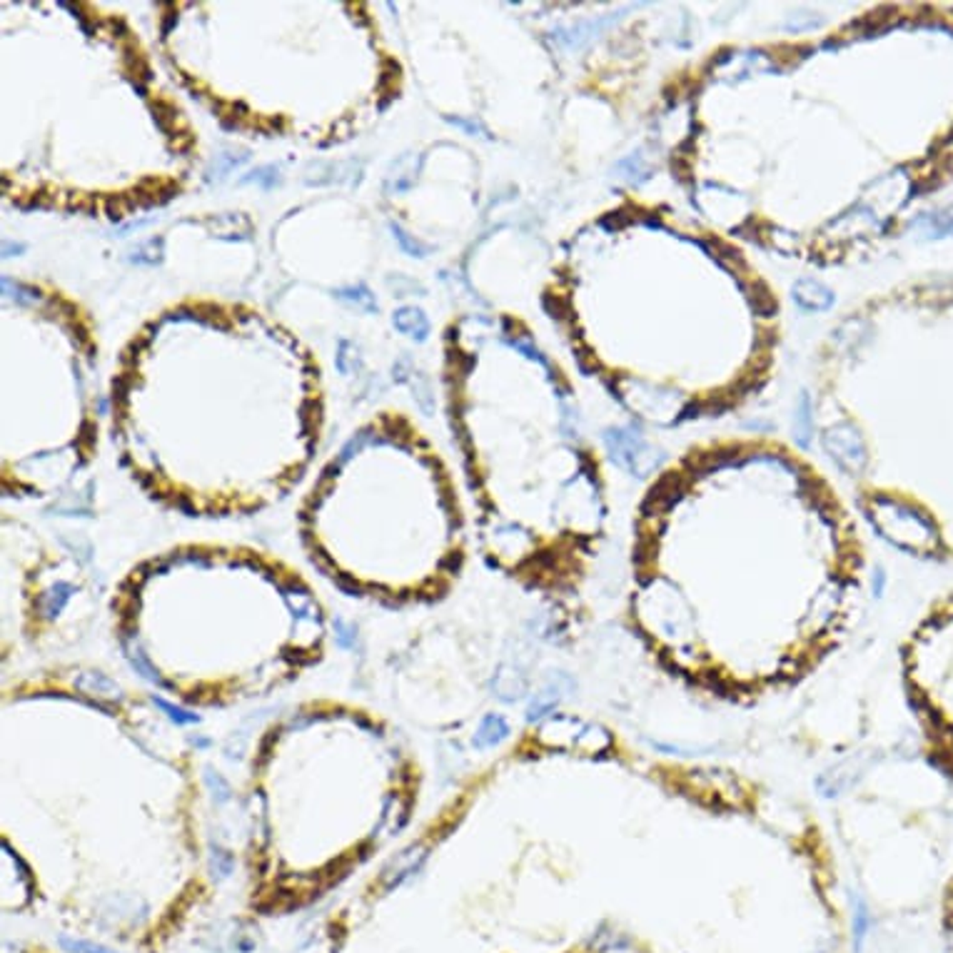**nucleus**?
<instances>
[{
	"mask_svg": "<svg viewBox=\"0 0 953 953\" xmlns=\"http://www.w3.org/2000/svg\"><path fill=\"white\" fill-rule=\"evenodd\" d=\"M914 706L931 742V759L953 776V601L931 614L908 654Z\"/></svg>",
	"mask_w": 953,
	"mask_h": 953,
	"instance_id": "f257e3e1",
	"label": "nucleus"
},
{
	"mask_svg": "<svg viewBox=\"0 0 953 953\" xmlns=\"http://www.w3.org/2000/svg\"><path fill=\"white\" fill-rule=\"evenodd\" d=\"M871 522L878 532L901 549L918 554H934L938 549V532L931 519H926L918 509L904 505L898 499H876L871 505Z\"/></svg>",
	"mask_w": 953,
	"mask_h": 953,
	"instance_id": "f03ea898",
	"label": "nucleus"
},
{
	"mask_svg": "<svg viewBox=\"0 0 953 953\" xmlns=\"http://www.w3.org/2000/svg\"><path fill=\"white\" fill-rule=\"evenodd\" d=\"M607 445L611 449V457L634 475H644L649 467H654V457H649V449L637 435H627L617 429L607 435Z\"/></svg>",
	"mask_w": 953,
	"mask_h": 953,
	"instance_id": "7ed1b4c3",
	"label": "nucleus"
},
{
	"mask_svg": "<svg viewBox=\"0 0 953 953\" xmlns=\"http://www.w3.org/2000/svg\"><path fill=\"white\" fill-rule=\"evenodd\" d=\"M826 442V449L836 457L841 467L848 469V472H858L866 462V452H864V445L861 439L856 437V432H851L846 427L831 429L829 435L824 437Z\"/></svg>",
	"mask_w": 953,
	"mask_h": 953,
	"instance_id": "20e7f679",
	"label": "nucleus"
},
{
	"mask_svg": "<svg viewBox=\"0 0 953 953\" xmlns=\"http://www.w3.org/2000/svg\"><path fill=\"white\" fill-rule=\"evenodd\" d=\"M584 724L587 722L574 719V716H557L542 729V739L547 743H569V746H574L579 734H582Z\"/></svg>",
	"mask_w": 953,
	"mask_h": 953,
	"instance_id": "39448f33",
	"label": "nucleus"
},
{
	"mask_svg": "<svg viewBox=\"0 0 953 953\" xmlns=\"http://www.w3.org/2000/svg\"><path fill=\"white\" fill-rule=\"evenodd\" d=\"M794 295H796L801 305L809 307V310H826L834 302L829 290L821 287L819 282H814V280H801L796 290H794Z\"/></svg>",
	"mask_w": 953,
	"mask_h": 953,
	"instance_id": "423d86ee",
	"label": "nucleus"
},
{
	"mask_svg": "<svg viewBox=\"0 0 953 953\" xmlns=\"http://www.w3.org/2000/svg\"><path fill=\"white\" fill-rule=\"evenodd\" d=\"M507 734H509V726H507L505 719L489 714L485 722L479 724V729H476L475 743L479 749H489V746H497L499 742H505Z\"/></svg>",
	"mask_w": 953,
	"mask_h": 953,
	"instance_id": "0eeeda50",
	"label": "nucleus"
},
{
	"mask_svg": "<svg viewBox=\"0 0 953 953\" xmlns=\"http://www.w3.org/2000/svg\"><path fill=\"white\" fill-rule=\"evenodd\" d=\"M574 746L584 753H601V752H607V749L611 746V736L604 726L584 724L582 734H579V739H577Z\"/></svg>",
	"mask_w": 953,
	"mask_h": 953,
	"instance_id": "6e6552de",
	"label": "nucleus"
},
{
	"mask_svg": "<svg viewBox=\"0 0 953 953\" xmlns=\"http://www.w3.org/2000/svg\"><path fill=\"white\" fill-rule=\"evenodd\" d=\"M395 324L400 327L402 333L410 334V337H417V340H425V337H427V320H425V315H422L420 310H415V307L400 310V313L395 315Z\"/></svg>",
	"mask_w": 953,
	"mask_h": 953,
	"instance_id": "1a4fd4ad",
	"label": "nucleus"
},
{
	"mask_svg": "<svg viewBox=\"0 0 953 953\" xmlns=\"http://www.w3.org/2000/svg\"><path fill=\"white\" fill-rule=\"evenodd\" d=\"M559 699H562V694H559V687H557V684H549V687L544 689L542 694H537V699H534L532 704H529V709H527V719L534 722V719H539V716L549 714L554 706H557Z\"/></svg>",
	"mask_w": 953,
	"mask_h": 953,
	"instance_id": "9d476101",
	"label": "nucleus"
},
{
	"mask_svg": "<svg viewBox=\"0 0 953 953\" xmlns=\"http://www.w3.org/2000/svg\"><path fill=\"white\" fill-rule=\"evenodd\" d=\"M497 692H499V696H502L505 702H512V699H517V696L525 692V681L517 677V671L502 669V671L497 674Z\"/></svg>",
	"mask_w": 953,
	"mask_h": 953,
	"instance_id": "9b49d317",
	"label": "nucleus"
},
{
	"mask_svg": "<svg viewBox=\"0 0 953 953\" xmlns=\"http://www.w3.org/2000/svg\"><path fill=\"white\" fill-rule=\"evenodd\" d=\"M834 611H836V594L826 591V594H821L819 601H816L814 614H811V621H814L816 627H821V624H826V621L834 617Z\"/></svg>",
	"mask_w": 953,
	"mask_h": 953,
	"instance_id": "f8f14e48",
	"label": "nucleus"
},
{
	"mask_svg": "<svg viewBox=\"0 0 953 953\" xmlns=\"http://www.w3.org/2000/svg\"><path fill=\"white\" fill-rule=\"evenodd\" d=\"M944 938H946V951L953 953V884H951V888H948V901H946Z\"/></svg>",
	"mask_w": 953,
	"mask_h": 953,
	"instance_id": "ddd939ff",
	"label": "nucleus"
},
{
	"mask_svg": "<svg viewBox=\"0 0 953 953\" xmlns=\"http://www.w3.org/2000/svg\"><path fill=\"white\" fill-rule=\"evenodd\" d=\"M340 295L344 297V300H353V302H357V305H364V307H370V310H374V300H372V295L364 290V287H357V290H343Z\"/></svg>",
	"mask_w": 953,
	"mask_h": 953,
	"instance_id": "4468645a",
	"label": "nucleus"
},
{
	"mask_svg": "<svg viewBox=\"0 0 953 953\" xmlns=\"http://www.w3.org/2000/svg\"><path fill=\"white\" fill-rule=\"evenodd\" d=\"M397 240H400V242H402V245H405V248H410L412 252H420V248H417V242H412V240L407 238V235H405V232H402V230H397Z\"/></svg>",
	"mask_w": 953,
	"mask_h": 953,
	"instance_id": "2eb2a0df",
	"label": "nucleus"
}]
</instances>
